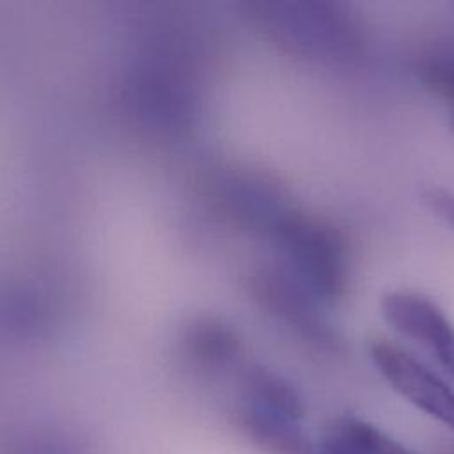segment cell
Returning <instances> with one entry per match:
<instances>
[{"instance_id": "obj_4", "label": "cell", "mask_w": 454, "mask_h": 454, "mask_svg": "<svg viewBox=\"0 0 454 454\" xmlns=\"http://www.w3.org/2000/svg\"><path fill=\"white\" fill-rule=\"evenodd\" d=\"M238 420L247 436L266 454H317V442L303 431L301 420L241 403Z\"/></svg>"}, {"instance_id": "obj_6", "label": "cell", "mask_w": 454, "mask_h": 454, "mask_svg": "<svg viewBox=\"0 0 454 454\" xmlns=\"http://www.w3.org/2000/svg\"><path fill=\"white\" fill-rule=\"evenodd\" d=\"M183 348L192 362L204 369H222L239 353V337L218 317H195L186 325Z\"/></svg>"}, {"instance_id": "obj_5", "label": "cell", "mask_w": 454, "mask_h": 454, "mask_svg": "<svg viewBox=\"0 0 454 454\" xmlns=\"http://www.w3.org/2000/svg\"><path fill=\"white\" fill-rule=\"evenodd\" d=\"M239 403L296 420L305 417V403L298 390L286 378L261 365H250L243 371Z\"/></svg>"}, {"instance_id": "obj_8", "label": "cell", "mask_w": 454, "mask_h": 454, "mask_svg": "<svg viewBox=\"0 0 454 454\" xmlns=\"http://www.w3.org/2000/svg\"><path fill=\"white\" fill-rule=\"evenodd\" d=\"M317 454H365L346 429L342 417L337 419L317 440Z\"/></svg>"}, {"instance_id": "obj_2", "label": "cell", "mask_w": 454, "mask_h": 454, "mask_svg": "<svg viewBox=\"0 0 454 454\" xmlns=\"http://www.w3.org/2000/svg\"><path fill=\"white\" fill-rule=\"evenodd\" d=\"M369 355L383 380L408 403L454 431V388L403 348L374 339Z\"/></svg>"}, {"instance_id": "obj_9", "label": "cell", "mask_w": 454, "mask_h": 454, "mask_svg": "<svg viewBox=\"0 0 454 454\" xmlns=\"http://www.w3.org/2000/svg\"><path fill=\"white\" fill-rule=\"evenodd\" d=\"M424 80L454 105V62H434L424 71Z\"/></svg>"}, {"instance_id": "obj_3", "label": "cell", "mask_w": 454, "mask_h": 454, "mask_svg": "<svg viewBox=\"0 0 454 454\" xmlns=\"http://www.w3.org/2000/svg\"><path fill=\"white\" fill-rule=\"evenodd\" d=\"M380 310L387 325L424 348L454 376V325L429 298L413 291L383 294Z\"/></svg>"}, {"instance_id": "obj_10", "label": "cell", "mask_w": 454, "mask_h": 454, "mask_svg": "<svg viewBox=\"0 0 454 454\" xmlns=\"http://www.w3.org/2000/svg\"><path fill=\"white\" fill-rule=\"evenodd\" d=\"M422 200L429 211L442 222L454 229V192L445 188H427L422 193Z\"/></svg>"}, {"instance_id": "obj_7", "label": "cell", "mask_w": 454, "mask_h": 454, "mask_svg": "<svg viewBox=\"0 0 454 454\" xmlns=\"http://www.w3.org/2000/svg\"><path fill=\"white\" fill-rule=\"evenodd\" d=\"M342 422L365 454H417L371 422L356 417H342Z\"/></svg>"}, {"instance_id": "obj_1", "label": "cell", "mask_w": 454, "mask_h": 454, "mask_svg": "<svg viewBox=\"0 0 454 454\" xmlns=\"http://www.w3.org/2000/svg\"><path fill=\"white\" fill-rule=\"evenodd\" d=\"M278 245L294 277L314 298L337 300L346 284V250L325 223L287 216L277 231Z\"/></svg>"}]
</instances>
